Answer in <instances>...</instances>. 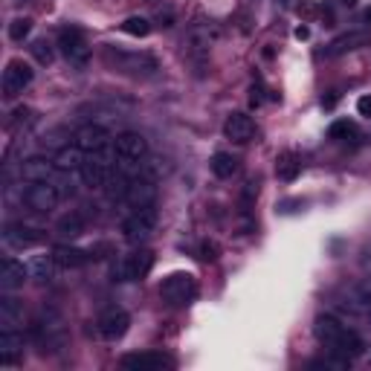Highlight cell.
<instances>
[{
	"label": "cell",
	"instance_id": "6da1fadb",
	"mask_svg": "<svg viewBox=\"0 0 371 371\" xmlns=\"http://www.w3.org/2000/svg\"><path fill=\"white\" fill-rule=\"evenodd\" d=\"M313 331H316V336H319V343H325L331 351L343 354L345 360L360 357L363 348H365L363 340H360V334H357V331H351V328H345L343 322L336 319V316H331V313L316 316Z\"/></svg>",
	"mask_w": 371,
	"mask_h": 371
},
{
	"label": "cell",
	"instance_id": "7a4b0ae2",
	"mask_svg": "<svg viewBox=\"0 0 371 371\" xmlns=\"http://www.w3.org/2000/svg\"><path fill=\"white\" fill-rule=\"evenodd\" d=\"M114 151H117V169L125 177H137L142 169V159L148 157V142L137 131H125L114 139Z\"/></svg>",
	"mask_w": 371,
	"mask_h": 371
},
{
	"label": "cell",
	"instance_id": "3957f363",
	"mask_svg": "<svg viewBox=\"0 0 371 371\" xmlns=\"http://www.w3.org/2000/svg\"><path fill=\"white\" fill-rule=\"evenodd\" d=\"M114 169H117V151H114V142H110V145H102V148H96V151H87L85 166L78 174H82L85 186L105 189L110 183V177H114Z\"/></svg>",
	"mask_w": 371,
	"mask_h": 371
},
{
	"label": "cell",
	"instance_id": "277c9868",
	"mask_svg": "<svg viewBox=\"0 0 371 371\" xmlns=\"http://www.w3.org/2000/svg\"><path fill=\"white\" fill-rule=\"evenodd\" d=\"M157 227V203L148 206H134V212L122 221V235L128 244H142L148 241Z\"/></svg>",
	"mask_w": 371,
	"mask_h": 371
},
{
	"label": "cell",
	"instance_id": "5b68a950",
	"mask_svg": "<svg viewBox=\"0 0 371 371\" xmlns=\"http://www.w3.org/2000/svg\"><path fill=\"white\" fill-rule=\"evenodd\" d=\"M159 296L171 308H186V304L195 302L198 296V282L191 273H171V276L159 284Z\"/></svg>",
	"mask_w": 371,
	"mask_h": 371
},
{
	"label": "cell",
	"instance_id": "8992f818",
	"mask_svg": "<svg viewBox=\"0 0 371 371\" xmlns=\"http://www.w3.org/2000/svg\"><path fill=\"white\" fill-rule=\"evenodd\" d=\"M105 58L110 67H117L125 76H154V70H157V58L148 53H122V50L107 46Z\"/></svg>",
	"mask_w": 371,
	"mask_h": 371
},
{
	"label": "cell",
	"instance_id": "52a82bcc",
	"mask_svg": "<svg viewBox=\"0 0 371 371\" xmlns=\"http://www.w3.org/2000/svg\"><path fill=\"white\" fill-rule=\"evenodd\" d=\"M32 336L41 351H58L64 345V319L55 311H41V316L32 322Z\"/></svg>",
	"mask_w": 371,
	"mask_h": 371
},
{
	"label": "cell",
	"instance_id": "ba28073f",
	"mask_svg": "<svg viewBox=\"0 0 371 371\" xmlns=\"http://www.w3.org/2000/svg\"><path fill=\"white\" fill-rule=\"evenodd\" d=\"M58 50L78 70H85L87 64H90V44H87L85 32L78 29V26H64L58 32Z\"/></svg>",
	"mask_w": 371,
	"mask_h": 371
},
{
	"label": "cell",
	"instance_id": "9c48e42d",
	"mask_svg": "<svg viewBox=\"0 0 371 371\" xmlns=\"http://www.w3.org/2000/svg\"><path fill=\"white\" fill-rule=\"evenodd\" d=\"M61 200V191L55 183H46V180H26L24 186V203L38 215H50L53 209Z\"/></svg>",
	"mask_w": 371,
	"mask_h": 371
},
{
	"label": "cell",
	"instance_id": "30bf717a",
	"mask_svg": "<svg viewBox=\"0 0 371 371\" xmlns=\"http://www.w3.org/2000/svg\"><path fill=\"white\" fill-rule=\"evenodd\" d=\"M154 267V252L148 250H134L119 258L114 267V282H142Z\"/></svg>",
	"mask_w": 371,
	"mask_h": 371
},
{
	"label": "cell",
	"instance_id": "8fae6325",
	"mask_svg": "<svg viewBox=\"0 0 371 371\" xmlns=\"http://www.w3.org/2000/svg\"><path fill=\"white\" fill-rule=\"evenodd\" d=\"M44 232L38 227H29V223H9V227L3 230V244L9 250H32L44 244Z\"/></svg>",
	"mask_w": 371,
	"mask_h": 371
},
{
	"label": "cell",
	"instance_id": "7c38bea8",
	"mask_svg": "<svg viewBox=\"0 0 371 371\" xmlns=\"http://www.w3.org/2000/svg\"><path fill=\"white\" fill-rule=\"evenodd\" d=\"M119 365L128 371H159V368H174V360L159 351H137V354H125Z\"/></svg>",
	"mask_w": 371,
	"mask_h": 371
},
{
	"label": "cell",
	"instance_id": "4fadbf2b",
	"mask_svg": "<svg viewBox=\"0 0 371 371\" xmlns=\"http://www.w3.org/2000/svg\"><path fill=\"white\" fill-rule=\"evenodd\" d=\"M32 67L26 61H21V58H15V61H9L6 64V70H3V96H18V93H24L29 85H32Z\"/></svg>",
	"mask_w": 371,
	"mask_h": 371
},
{
	"label": "cell",
	"instance_id": "5bb4252c",
	"mask_svg": "<svg viewBox=\"0 0 371 371\" xmlns=\"http://www.w3.org/2000/svg\"><path fill=\"white\" fill-rule=\"evenodd\" d=\"M125 200L131 203V209L134 206H148V203H157V180L151 174H137V177H131V183H128V195H125Z\"/></svg>",
	"mask_w": 371,
	"mask_h": 371
},
{
	"label": "cell",
	"instance_id": "9a60e30c",
	"mask_svg": "<svg viewBox=\"0 0 371 371\" xmlns=\"http://www.w3.org/2000/svg\"><path fill=\"white\" fill-rule=\"evenodd\" d=\"M96 325H99V334L105 340H122L128 334V325H131V316L122 308H107V311H102L99 319H96Z\"/></svg>",
	"mask_w": 371,
	"mask_h": 371
},
{
	"label": "cell",
	"instance_id": "2e32d148",
	"mask_svg": "<svg viewBox=\"0 0 371 371\" xmlns=\"http://www.w3.org/2000/svg\"><path fill=\"white\" fill-rule=\"evenodd\" d=\"M26 279H29L26 264L15 261V258H3V261H0V290H3V293H12V290L24 287Z\"/></svg>",
	"mask_w": 371,
	"mask_h": 371
},
{
	"label": "cell",
	"instance_id": "e0dca14e",
	"mask_svg": "<svg viewBox=\"0 0 371 371\" xmlns=\"http://www.w3.org/2000/svg\"><path fill=\"white\" fill-rule=\"evenodd\" d=\"M371 41V32H345V35L334 38L328 46H325V58H336V55H345L351 50H360Z\"/></svg>",
	"mask_w": 371,
	"mask_h": 371
},
{
	"label": "cell",
	"instance_id": "ac0fdd59",
	"mask_svg": "<svg viewBox=\"0 0 371 371\" xmlns=\"http://www.w3.org/2000/svg\"><path fill=\"white\" fill-rule=\"evenodd\" d=\"M223 134L232 142H250L255 137V122L247 114H230L227 122H223Z\"/></svg>",
	"mask_w": 371,
	"mask_h": 371
},
{
	"label": "cell",
	"instance_id": "d6986e66",
	"mask_svg": "<svg viewBox=\"0 0 371 371\" xmlns=\"http://www.w3.org/2000/svg\"><path fill=\"white\" fill-rule=\"evenodd\" d=\"M24 351L21 328H0V365H12V360Z\"/></svg>",
	"mask_w": 371,
	"mask_h": 371
},
{
	"label": "cell",
	"instance_id": "ffe728a7",
	"mask_svg": "<svg viewBox=\"0 0 371 371\" xmlns=\"http://www.w3.org/2000/svg\"><path fill=\"white\" fill-rule=\"evenodd\" d=\"M76 145L78 148H85V151H96V148H102V145H110V134L105 131L102 125H82L76 131Z\"/></svg>",
	"mask_w": 371,
	"mask_h": 371
},
{
	"label": "cell",
	"instance_id": "44dd1931",
	"mask_svg": "<svg viewBox=\"0 0 371 371\" xmlns=\"http://www.w3.org/2000/svg\"><path fill=\"white\" fill-rule=\"evenodd\" d=\"M53 258H55L58 267L76 270V267H85L87 261H93V252L78 250V247H70V244H58V247L53 250Z\"/></svg>",
	"mask_w": 371,
	"mask_h": 371
},
{
	"label": "cell",
	"instance_id": "7402d4cb",
	"mask_svg": "<svg viewBox=\"0 0 371 371\" xmlns=\"http://www.w3.org/2000/svg\"><path fill=\"white\" fill-rule=\"evenodd\" d=\"M85 157H87L85 148H78V145H64V148L55 154V166L61 171H67V174H78L85 166Z\"/></svg>",
	"mask_w": 371,
	"mask_h": 371
},
{
	"label": "cell",
	"instance_id": "603a6c76",
	"mask_svg": "<svg viewBox=\"0 0 371 371\" xmlns=\"http://www.w3.org/2000/svg\"><path fill=\"white\" fill-rule=\"evenodd\" d=\"M55 267H58V264H55V258H53V255H35V258H29V261H26L29 279H32V282H41V284L53 282Z\"/></svg>",
	"mask_w": 371,
	"mask_h": 371
},
{
	"label": "cell",
	"instance_id": "cb8c5ba5",
	"mask_svg": "<svg viewBox=\"0 0 371 371\" xmlns=\"http://www.w3.org/2000/svg\"><path fill=\"white\" fill-rule=\"evenodd\" d=\"M345 308L351 311H371V279H363L345 293Z\"/></svg>",
	"mask_w": 371,
	"mask_h": 371
},
{
	"label": "cell",
	"instance_id": "d4e9b609",
	"mask_svg": "<svg viewBox=\"0 0 371 371\" xmlns=\"http://www.w3.org/2000/svg\"><path fill=\"white\" fill-rule=\"evenodd\" d=\"M0 325L3 328H21L24 325V304L15 296L0 299Z\"/></svg>",
	"mask_w": 371,
	"mask_h": 371
},
{
	"label": "cell",
	"instance_id": "484cf974",
	"mask_svg": "<svg viewBox=\"0 0 371 371\" xmlns=\"http://www.w3.org/2000/svg\"><path fill=\"white\" fill-rule=\"evenodd\" d=\"M299 171H302V163H299V157L293 151H284V154L276 157V174H279V180H284V183L296 180Z\"/></svg>",
	"mask_w": 371,
	"mask_h": 371
},
{
	"label": "cell",
	"instance_id": "4316f807",
	"mask_svg": "<svg viewBox=\"0 0 371 371\" xmlns=\"http://www.w3.org/2000/svg\"><path fill=\"white\" fill-rule=\"evenodd\" d=\"M55 232L61 238H78V235L85 232V218L78 215V212H64L58 218V223H55Z\"/></svg>",
	"mask_w": 371,
	"mask_h": 371
},
{
	"label": "cell",
	"instance_id": "83f0119b",
	"mask_svg": "<svg viewBox=\"0 0 371 371\" xmlns=\"http://www.w3.org/2000/svg\"><path fill=\"white\" fill-rule=\"evenodd\" d=\"M209 169H212V174L221 177V180H230V177L238 171V159L232 154H227V151H218L212 157V163H209Z\"/></svg>",
	"mask_w": 371,
	"mask_h": 371
},
{
	"label": "cell",
	"instance_id": "f1b7e54d",
	"mask_svg": "<svg viewBox=\"0 0 371 371\" xmlns=\"http://www.w3.org/2000/svg\"><path fill=\"white\" fill-rule=\"evenodd\" d=\"M328 137H331V139H336V142L354 139V137H357V125H354V122H348V119H340V122H334V125H331Z\"/></svg>",
	"mask_w": 371,
	"mask_h": 371
},
{
	"label": "cell",
	"instance_id": "f546056e",
	"mask_svg": "<svg viewBox=\"0 0 371 371\" xmlns=\"http://www.w3.org/2000/svg\"><path fill=\"white\" fill-rule=\"evenodd\" d=\"M125 35H134V38H145L151 32V24L145 21V18H128L122 26H119Z\"/></svg>",
	"mask_w": 371,
	"mask_h": 371
},
{
	"label": "cell",
	"instance_id": "4dcf8cb0",
	"mask_svg": "<svg viewBox=\"0 0 371 371\" xmlns=\"http://www.w3.org/2000/svg\"><path fill=\"white\" fill-rule=\"evenodd\" d=\"M29 32H32V21H29V18H15V21L9 24V38H12V41H24Z\"/></svg>",
	"mask_w": 371,
	"mask_h": 371
},
{
	"label": "cell",
	"instance_id": "1f68e13d",
	"mask_svg": "<svg viewBox=\"0 0 371 371\" xmlns=\"http://www.w3.org/2000/svg\"><path fill=\"white\" fill-rule=\"evenodd\" d=\"M32 55H35L38 64H53V50H50V44H46V41L32 44Z\"/></svg>",
	"mask_w": 371,
	"mask_h": 371
},
{
	"label": "cell",
	"instance_id": "d6a6232c",
	"mask_svg": "<svg viewBox=\"0 0 371 371\" xmlns=\"http://www.w3.org/2000/svg\"><path fill=\"white\" fill-rule=\"evenodd\" d=\"M218 244H215V241H203V247H200V258H203V261H215V258H218Z\"/></svg>",
	"mask_w": 371,
	"mask_h": 371
},
{
	"label": "cell",
	"instance_id": "836d02e7",
	"mask_svg": "<svg viewBox=\"0 0 371 371\" xmlns=\"http://www.w3.org/2000/svg\"><path fill=\"white\" fill-rule=\"evenodd\" d=\"M29 117H32L29 107H18V110L12 114V119H9V128H18L21 122H29Z\"/></svg>",
	"mask_w": 371,
	"mask_h": 371
},
{
	"label": "cell",
	"instance_id": "e575fe53",
	"mask_svg": "<svg viewBox=\"0 0 371 371\" xmlns=\"http://www.w3.org/2000/svg\"><path fill=\"white\" fill-rule=\"evenodd\" d=\"M357 110H360V117H371V96H360Z\"/></svg>",
	"mask_w": 371,
	"mask_h": 371
},
{
	"label": "cell",
	"instance_id": "d590c367",
	"mask_svg": "<svg viewBox=\"0 0 371 371\" xmlns=\"http://www.w3.org/2000/svg\"><path fill=\"white\" fill-rule=\"evenodd\" d=\"M308 35H311V29H308V26H299V29H296V38H299V41H304Z\"/></svg>",
	"mask_w": 371,
	"mask_h": 371
},
{
	"label": "cell",
	"instance_id": "8d00e7d4",
	"mask_svg": "<svg viewBox=\"0 0 371 371\" xmlns=\"http://www.w3.org/2000/svg\"><path fill=\"white\" fill-rule=\"evenodd\" d=\"M322 105H325V107H334V105H336V96H328V99H322Z\"/></svg>",
	"mask_w": 371,
	"mask_h": 371
},
{
	"label": "cell",
	"instance_id": "74e56055",
	"mask_svg": "<svg viewBox=\"0 0 371 371\" xmlns=\"http://www.w3.org/2000/svg\"><path fill=\"white\" fill-rule=\"evenodd\" d=\"M340 3H345V6H354V3H357V0H340Z\"/></svg>",
	"mask_w": 371,
	"mask_h": 371
},
{
	"label": "cell",
	"instance_id": "f35d334b",
	"mask_svg": "<svg viewBox=\"0 0 371 371\" xmlns=\"http://www.w3.org/2000/svg\"><path fill=\"white\" fill-rule=\"evenodd\" d=\"M365 21H368V24H371V9H368V12H365Z\"/></svg>",
	"mask_w": 371,
	"mask_h": 371
},
{
	"label": "cell",
	"instance_id": "ab89813d",
	"mask_svg": "<svg viewBox=\"0 0 371 371\" xmlns=\"http://www.w3.org/2000/svg\"><path fill=\"white\" fill-rule=\"evenodd\" d=\"M12 3H18V6H21V3H26V0H12Z\"/></svg>",
	"mask_w": 371,
	"mask_h": 371
},
{
	"label": "cell",
	"instance_id": "60d3db41",
	"mask_svg": "<svg viewBox=\"0 0 371 371\" xmlns=\"http://www.w3.org/2000/svg\"><path fill=\"white\" fill-rule=\"evenodd\" d=\"M368 313H371V311H368Z\"/></svg>",
	"mask_w": 371,
	"mask_h": 371
}]
</instances>
